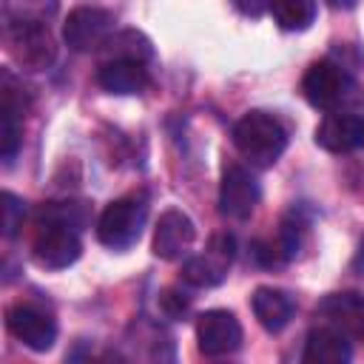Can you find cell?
<instances>
[{"instance_id": "obj_21", "label": "cell", "mask_w": 364, "mask_h": 364, "mask_svg": "<svg viewBox=\"0 0 364 364\" xmlns=\"http://www.w3.org/2000/svg\"><path fill=\"white\" fill-rule=\"evenodd\" d=\"M23 145V114L11 108H0V156L6 165L14 162Z\"/></svg>"}, {"instance_id": "obj_9", "label": "cell", "mask_w": 364, "mask_h": 364, "mask_svg": "<svg viewBox=\"0 0 364 364\" xmlns=\"http://www.w3.org/2000/svg\"><path fill=\"white\" fill-rule=\"evenodd\" d=\"M262 188L245 165H228L219 182V210L228 219H247L259 205Z\"/></svg>"}, {"instance_id": "obj_5", "label": "cell", "mask_w": 364, "mask_h": 364, "mask_svg": "<svg viewBox=\"0 0 364 364\" xmlns=\"http://www.w3.org/2000/svg\"><path fill=\"white\" fill-rule=\"evenodd\" d=\"M6 48L23 71H46L57 57V43L48 26H17L3 28Z\"/></svg>"}, {"instance_id": "obj_15", "label": "cell", "mask_w": 364, "mask_h": 364, "mask_svg": "<svg viewBox=\"0 0 364 364\" xmlns=\"http://www.w3.org/2000/svg\"><path fill=\"white\" fill-rule=\"evenodd\" d=\"M350 358H353V347L341 330L321 324L307 333V341L301 350L304 364H347Z\"/></svg>"}, {"instance_id": "obj_18", "label": "cell", "mask_w": 364, "mask_h": 364, "mask_svg": "<svg viewBox=\"0 0 364 364\" xmlns=\"http://www.w3.org/2000/svg\"><path fill=\"white\" fill-rule=\"evenodd\" d=\"M105 48V60H136V63H148L154 60V46L142 31L125 28L108 37Z\"/></svg>"}, {"instance_id": "obj_10", "label": "cell", "mask_w": 364, "mask_h": 364, "mask_svg": "<svg viewBox=\"0 0 364 364\" xmlns=\"http://www.w3.org/2000/svg\"><path fill=\"white\" fill-rule=\"evenodd\" d=\"M196 344L199 353L216 358L236 353L242 347V324L230 310H205L196 318Z\"/></svg>"}, {"instance_id": "obj_8", "label": "cell", "mask_w": 364, "mask_h": 364, "mask_svg": "<svg viewBox=\"0 0 364 364\" xmlns=\"http://www.w3.org/2000/svg\"><path fill=\"white\" fill-rule=\"evenodd\" d=\"M6 327L17 341H23L34 353H46L57 341V321L34 304H11L6 310Z\"/></svg>"}, {"instance_id": "obj_12", "label": "cell", "mask_w": 364, "mask_h": 364, "mask_svg": "<svg viewBox=\"0 0 364 364\" xmlns=\"http://www.w3.org/2000/svg\"><path fill=\"white\" fill-rule=\"evenodd\" d=\"M193 239H196V228L191 216L182 213L179 208H168L159 213V222L154 228V256L173 262L193 245Z\"/></svg>"}, {"instance_id": "obj_20", "label": "cell", "mask_w": 364, "mask_h": 364, "mask_svg": "<svg viewBox=\"0 0 364 364\" xmlns=\"http://www.w3.org/2000/svg\"><path fill=\"white\" fill-rule=\"evenodd\" d=\"M37 219L40 222H60V225L80 230L91 222V210L85 202H46L37 210Z\"/></svg>"}, {"instance_id": "obj_17", "label": "cell", "mask_w": 364, "mask_h": 364, "mask_svg": "<svg viewBox=\"0 0 364 364\" xmlns=\"http://www.w3.org/2000/svg\"><path fill=\"white\" fill-rule=\"evenodd\" d=\"M3 28L48 26L60 11V0H3Z\"/></svg>"}, {"instance_id": "obj_11", "label": "cell", "mask_w": 364, "mask_h": 364, "mask_svg": "<svg viewBox=\"0 0 364 364\" xmlns=\"http://www.w3.org/2000/svg\"><path fill=\"white\" fill-rule=\"evenodd\" d=\"M316 316L324 324L341 330L347 338L364 341V296L361 293H330L316 304Z\"/></svg>"}, {"instance_id": "obj_23", "label": "cell", "mask_w": 364, "mask_h": 364, "mask_svg": "<svg viewBox=\"0 0 364 364\" xmlns=\"http://www.w3.org/2000/svg\"><path fill=\"white\" fill-rule=\"evenodd\" d=\"M159 301H162V310H165L168 316H173V318H179V316L188 310V299H182L176 290H162Z\"/></svg>"}, {"instance_id": "obj_2", "label": "cell", "mask_w": 364, "mask_h": 364, "mask_svg": "<svg viewBox=\"0 0 364 364\" xmlns=\"http://www.w3.org/2000/svg\"><path fill=\"white\" fill-rule=\"evenodd\" d=\"M148 219V196L145 193H125L105 205L97 219V239L111 250H128L139 242L142 228Z\"/></svg>"}, {"instance_id": "obj_1", "label": "cell", "mask_w": 364, "mask_h": 364, "mask_svg": "<svg viewBox=\"0 0 364 364\" xmlns=\"http://www.w3.org/2000/svg\"><path fill=\"white\" fill-rule=\"evenodd\" d=\"M236 151L256 168H270L287 148V128L270 111H247L233 125Z\"/></svg>"}, {"instance_id": "obj_16", "label": "cell", "mask_w": 364, "mask_h": 364, "mask_svg": "<svg viewBox=\"0 0 364 364\" xmlns=\"http://www.w3.org/2000/svg\"><path fill=\"white\" fill-rule=\"evenodd\" d=\"M250 307H253L256 321L267 333H282L296 313L293 296L287 290H279V287H256L250 296Z\"/></svg>"}, {"instance_id": "obj_4", "label": "cell", "mask_w": 364, "mask_h": 364, "mask_svg": "<svg viewBox=\"0 0 364 364\" xmlns=\"http://www.w3.org/2000/svg\"><path fill=\"white\" fill-rule=\"evenodd\" d=\"M114 14L100 6H77L63 23V40L71 51H97L114 34Z\"/></svg>"}, {"instance_id": "obj_19", "label": "cell", "mask_w": 364, "mask_h": 364, "mask_svg": "<svg viewBox=\"0 0 364 364\" xmlns=\"http://www.w3.org/2000/svg\"><path fill=\"white\" fill-rule=\"evenodd\" d=\"M316 0H270V14L284 31H304L316 20Z\"/></svg>"}, {"instance_id": "obj_6", "label": "cell", "mask_w": 364, "mask_h": 364, "mask_svg": "<svg viewBox=\"0 0 364 364\" xmlns=\"http://www.w3.org/2000/svg\"><path fill=\"white\" fill-rule=\"evenodd\" d=\"M233 250H236L233 236H228V233L213 236L205 253L191 256L182 264V282L191 284V287H216V284H222L228 270H230Z\"/></svg>"}, {"instance_id": "obj_26", "label": "cell", "mask_w": 364, "mask_h": 364, "mask_svg": "<svg viewBox=\"0 0 364 364\" xmlns=\"http://www.w3.org/2000/svg\"><path fill=\"white\" fill-rule=\"evenodd\" d=\"M330 6H336V9H353L355 6V0H327Z\"/></svg>"}, {"instance_id": "obj_25", "label": "cell", "mask_w": 364, "mask_h": 364, "mask_svg": "<svg viewBox=\"0 0 364 364\" xmlns=\"http://www.w3.org/2000/svg\"><path fill=\"white\" fill-rule=\"evenodd\" d=\"M355 270L364 276V242H361V250H358V256H355Z\"/></svg>"}, {"instance_id": "obj_24", "label": "cell", "mask_w": 364, "mask_h": 364, "mask_svg": "<svg viewBox=\"0 0 364 364\" xmlns=\"http://www.w3.org/2000/svg\"><path fill=\"white\" fill-rule=\"evenodd\" d=\"M233 6L247 17H262L264 11H270V0H233Z\"/></svg>"}, {"instance_id": "obj_7", "label": "cell", "mask_w": 364, "mask_h": 364, "mask_svg": "<svg viewBox=\"0 0 364 364\" xmlns=\"http://www.w3.org/2000/svg\"><path fill=\"white\" fill-rule=\"evenodd\" d=\"M82 253V242L74 228L60 225V222H43V230L37 233L31 245V256L40 267L46 270H63L74 264Z\"/></svg>"}, {"instance_id": "obj_3", "label": "cell", "mask_w": 364, "mask_h": 364, "mask_svg": "<svg viewBox=\"0 0 364 364\" xmlns=\"http://www.w3.org/2000/svg\"><path fill=\"white\" fill-rule=\"evenodd\" d=\"M353 88H355V82H353L350 71L333 60H316L301 77V91H304L307 102L321 111H336L353 94Z\"/></svg>"}, {"instance_id": "obj_13", "label": "cell", "mask_w": 364, "mask_h": 364, "mask_svg": "<svg viewBox=\"0 0 364 364\" xmlns=\"http://www.w3.org/2000/svg\"><path fill=\"white\" fill-rule=\"evenodd\" d=\"M364 139V119L350 111H327L316 125V145L330 154H347Z\"/></svg>"}, {"instance_id": "obj_22", "label": "cell", "mask_w": 364, "mask_h": 364, "mask_svg": "<svg viewBox=\"0 0 364 364\" xmlns=\"http://www.w3.org/2000/svg\"><path fill=\"white\" fill-rule=\"evenodd\" d=\"M0 210H3V236H6V239H14L17 230L23 228L26 202H23L17 193L3 191V193H0Z\"/></svg>"}, {"instance_id": "obj_14", "label": "cell", "mask_w": 364, "mask_h": 364, "mask_svg": "<svg viewBox=\"0 0 364 364\" xmlns=\"http://www.w3.org/2000/svg\"><path fill=\"white\" fill-rule=\"evenodd\" d=\"M151 77L145 63L136 60H102L97 68V85L108 94H142L148 88Z\"/></svg>"}]
</instances>
